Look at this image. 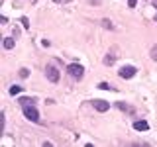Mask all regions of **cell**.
I'll return each mask as SVG.
<instances>
[{"label": "cell", "instance_id": "cell-1", "mask_svg": "<svg viewBox=\"0 0 157 147\" xmlns=\"http://www.w3.org/2000/svg\"><path fill=\"white\" fill-rule=\"evenodd\" d=\"M22 108H24V116H26L28 120L39 122V112H37V108L33 106V104H26V106H22Z\"/></svg>", "mask_w": 157, "mask_h": 147}, {"label": "cell", "instance_id": "cell-2", "mask_svg": "<svg viewBox=\"0 0 157 147\" xmlns=\"http://www.w3.org/2000/svg\"><path fill=\"white\" fill-rule=\"evenodd\" d=\"M67 73H69V75H71L73 78H78V81H81L82 75H85V69H82L81 65H77V63H73V65H69V67H67Z\"/></svg>", "mask_w": 157, "mask_h": 147}, {"label": "cell", "instance_id": "cell-3", "mask_svg": "<svg viewBox=\"0 0 157 147\" xmlns=\"http://www.w3.org/2000/svg\"><path fill=\"white\" fill-rule=\"evenodd\" d=\"M136 67H132V65H126V67H122L120 71H118V75H120V78H132V77H136Z\"/></svg>", "mask_w": 157, "mask_h": 147}, {"label": "cell", "instance_id": "cell-4", "mask_svg": "<svg viewBox=\"0 0 157 147\" xmlns=\"http://www.w3.org/2000/svg\"><path fill=\"white\" fill-rule=\"evenodd\" d=\"M45 75H47V78H49L51 82H59V71H57L53 65H47V67H45Z\"/></svg>", "mask_w": 157, "mask_h": 147}, {"label": "cell", "instance_id": "cell-5", "mask_svg": "<svg viewBox=\"0 0 157 147\" xmlns=\"http://www.w3.org/2000/svg\"><path fill=\"white\" fill-rule=\"evenodd\" d=\"M92 104H94V108H96L98 112H106L108 108H110V104H108L106 100H94V102H92Z\"/></svg>", "mask_w": 157, "mask_h": 147}, {"label": "cell", "instance_id": "cell-6", "mask_svg": "<svg viewBox=\"0 0 157 147\" xmlns=\"http://www.w3.org/2000/svg\"><path fill=\"white\" fill-rule=\"evenodd\" d=\"M134 127H136L137 131H147V130H149V124L141 120V122H136V124H134Z\"/></svg>", "mask_w": 157, "mask_h": 147}, {"label": "cell", "instance_id": "cell-7", "mask_svg": "<svg viewBox=\"0 0 157 147\" xmlns=\"http://www.w3.org/2000/svg\"><path fill=\"white\" fill-rule=\"evenodd\" d=\"M24 90V88L22 86H18V85H14L12 88H10V94H12V96H16V94H20V92H22Z\"/></svg>", "mask_w": 157, "mask_h": 147}, {"label": "cell", "instance_id": "cell-8", "mask_svg": "<svg viewBox=\"0 0 157 147\" xmlns=\"http://www.w3.org/2000/svg\"><path fill=\"white\" fill-rule=\"evenodd\" d=\"M116 106H118V108H120V110H126V112H134V110H132V108H130V106H128V104H126V102H116Z\"/></svg>", "mask_w": 157, "mask_h": 147}, {"label": "cell", "instance_id": "cell-9", "mask_svg": "<svg viewBox=\"0 0 157 147\" xmlns=\"http://www.w3.org/2000/svg\"><path fill=\"white\" fill-rule=\"evenodd\" d=\"M4 47H6V49H12L14 47V39L12 37H6V39H4Z\"/></svg>", "mask_w": 157, "mask_h": 147}, {"label": "cell", "instance_id": "cell-10", "mask_svg": "<svg viewBox=\"0 0 157 147\" xmlns=\"http://www.w3.org/2000/svg\"><path fill=\"white\" fill-rule=\"evenodd\" d=\"M114 61H116V57H112L110 53H108V55H106V59H104V65H112Z\"/></svg>", "mask_w": 157, "mask_h": 147}, {"label": "cell", "instance_id": "cell-11", "mask_svg": "<svg viewBox=\"0 0 157 147\" xmlns=\"http://www.w3.org/2000/svg\"><path fill=\"white\" fill-rule=\"evenodd\" d=\"M98 88H102V90H110V85H108V82H100V85H98Z\"/></svg>", "mask_w": 157, "mask_h": 147}, {"label": "cell", "instance_id": "cell-12", "mask_svg": "<svg viewBox=\"0 0 157 147\" xmlns=\"http://www.w3.org/2000/svg\"><path fill=\"white\" fill-rule=\"evenodd\" d=\"M151 59H155V61H157V45L151 47Z\"/></svg>", "mask_w": 157, "mask_h": 147}, {"label": "cell", "instance_id": "cell-13", "mask_svg": "<svg viewBox=\"0 0 157 147\" xmlns=\"http://www.w3.org/2000/svg\"><path fill=\"white\" fill-rule=\"evenodd\" d=\"M20 77L26 78V77H28V69H20Z\"/></svg>", "mask_w": 157, "mask_h": 147}, {"label": "cell", "instance_id": "cell-14", "mask_svg": "<svg viewBox=\"0 0 157 147\" xmlns=\"http://www.w3.org/2000/svg\"><path fill=\"white\" fill-rule=\"evenodd\" d=\"M136 2H137V0H128V6H130V8H136Z\"/></svg>", "mask_w": 157, "mask_h": 147}, {"label": "cell", "instance_id": "cell-15", "mask_svg": "<svg viewBox=\"0 0 157 147\" xmlns=\"http://www.w3.org/2000/svg\"><path fill=\"white\" fill-rule=\"evenodd\" d=\"M53 2H57V4H67V2H73V0H53Z\"/></svg>", "mask_w": 157, "mask_h": 147}, {"label": "cell", "instance_id": "cell-16", "mask_svg": "<svg viewBox=\"0 0 157 147\" xmlns=\"http://www.w3.org/2000/svg\"><path fill=\"white\" fill-rule=\"evenodd\" d=\"M153 6H155V10H157V0H153Z\"/></svg>", "mask_w": 157, "mask_h": 147}, {"label": "cell", "instance_id": "cell-17", "mask_svg": "<svg viewBox=\"0 0 157 147\" xmlns=\"http://www.w3.org/2000/svg\"><path fill=\"white\" fill-rule=\"evenodd\" d=\"M155 20H157V14H155Z\"/></svg>", "mask_w": 157, "mask_h": 147}]
</instances>
